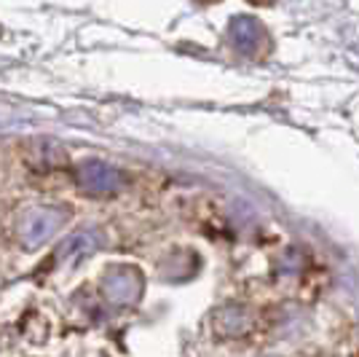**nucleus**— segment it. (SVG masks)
I'll use <instances>...</instances> for the list:
<instances>
[{"label":"nucleus","mask_w":359,"mask_h":357,"mask_svg":"<svg viewBox=\"0 0 359 357\" xmlns=\"http://www.w3.org/2000/svg\"><path fill=\"white\" fill-rule=\"evenodd\" d=\"M105 296L116 304H129L140 296V274L126 266L110 268L105 277Z\"/></svg>","instance_id":"3"},{"label":"nucleus","mask_w":359,"mask_h":357,"mask_svg":"<svg viewBox=\"0 0 359 357\" xmlns=\"http://www.w3.org/2000/svg\"><path fill=\"white\" fill-rule=\"evenodd\" d=\"M231 32H233V41H236L241 51H250V46L257 44V38H260V27L255 25L252 19H239Z\"/></svg>","instance_id":"5"},{"label":"nucleus","mask_w":359,"mask_h":357,"mask_svg":"<svg viewBox=\"0 0 359 357\" xmlns=\"http://www.w3.org/2000/svg\"><path fill=\"white\" fill-rule=\"evenodd\" d=\"M78 183L91 191V194L97 196H105V194H113L116 188H118V172L113 169V167H107L105 162H86L81 164V169H78Z\"/></svg>","instance_id":"2"},{"label":"nucleus","mask_w":359,"mask_h":357,"mask_svg":"<svg viewBox=\"0 0 359 357\" xmlns=\"http://www.w3.org/2000/svg\"><path fill=\"white\" fill-rule=\"evenodd\" d=\"M62 223H65V209L60 207L30 209L25 215L22 226H19V239H22V245L27 250H35V247H41L43 242H48V239L54 237L62 228Z\"/></svg>","instance_id":"1"},{"label":"nucleus","mask_w":359,"mask_h":357,"mask_svg":"<svg viewBox=\"0 0 359 357\" xmlns=\"http://www.w3.org/2000/svg\"><path fill=\"white\" fill-rule=\"evenodd\" d=\"M97 247H100L97 231H81V234H73V237L62 245L60 253H57V261H60V264H70V261H78V258H83V255L94 253Z\"/></svg>","instance_id":"4"}]
</instances>
